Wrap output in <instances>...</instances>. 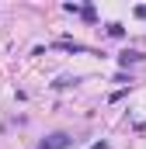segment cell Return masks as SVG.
I'll use <instances>...</instances> for the list:
<instances>
[{
    "label": "cell",
    "instance_id": "cell-1",
    "mask_svg": "<svg viewBox=\"0 0 146 149\" xmlns=\"http://www.w3.org/2000/svg\"><path fill=\"white\" fill-rule=\"evenodd\" d=\"M70 146H73V139L66 135V132H52L49 139L38 142V149H70Z\"/></svg>",
    "mask_w": 146,
    "mask_h": 149
},
{
    "label": "cell",
    "instance_id": "cell-2",
    "mask_svg": "<svg viewBox=\"0 0 146 149\" xmlns=\"http://www.w3.org/2000/svg\"><path fill=\"white\" fill-rule=\"evenodd\" d=\"M139 59H143V56H139V52H132V49H125V52L118 56V63H122V66H132V63H139Z\"/></svg>",
    "mask_w": 146,
    "mask_h": 149
},
{
    "label": "cell",
    "instance_id": "cell-3",
    "mask_svg": "<svg viewBox=\"0 0 146 149\" xmlns=\"http://www.w3.org/2000/svg\"><path fill=\"white\" fill-rule=\"evenodd\" d=\"M108 35H111V38H122V35H125V28H122L118 21H111V24H108Z\"/></svg>",
    "mask_w": 146,
    "mask_h": 149
},
{
    "label": "cell",
    "instance_id": "cell-4",
    "mask_svg": "<svg viewBox=\"0 0 146 149\" xmlns=\"http://www.w3.org/2000/svg\"><path fill=\"white\" fill-rule=\"evenodd\" d=\"M136 17H146V3H143V7H136Z\"/></svg>",
    "mask_w": 146,
    "mask_h": 149
}]
</instances>
